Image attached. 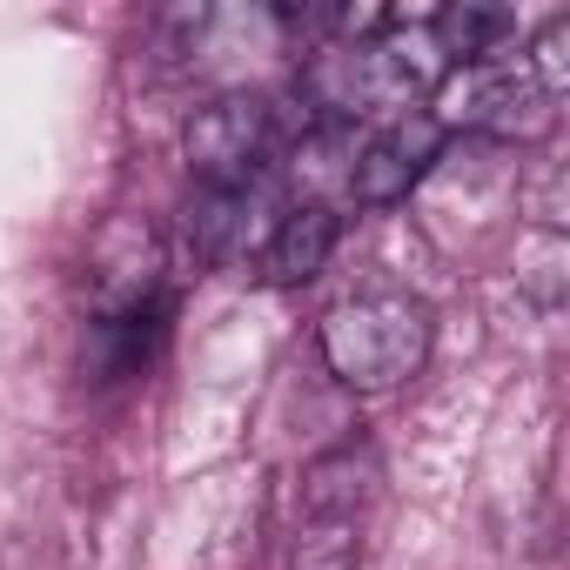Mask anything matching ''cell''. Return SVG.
Returning <instances> with one entry per match:
<instances>
[{
  "label": "cell",
  "mask_w": 570,
  "mask_h": 570,
  "mask_svg": "<svg viewBox=\"0 0 570 570\" xmlns=\"http://www.w3.org/2000/svg\"><path fill=\"white\" fill-rule=\"evenodd\" d=\"M296 570H356L370 557V530L350 523H296Z\"/></svg>",
  "instance_id": "cell-8"
},
{
  "label": "cell",
  "mask_w": 570,
  "mask_h": 570,
  "mask_svg": "<svg viewBox=\"0 0 570 570\" xmlns=\"http://www.w3.org/2000/svg\"><path fill=\"white\" fill-rule=\"evenodd\" d=\"M248 208H255V188H202L181 222L195 262H228L248 242Z\"/></svg>",
  "instance_id": "cell-7"
},
{
  "label": "cell",
  "mask_w": 570,
  "mask_h": 570,
  "mask_svg": "<svg viewBox=\"0 0 570 570\" xmlns=\"http://www.w3.org/2000/svg\"><path fill=\"white\" fill-rule=\"evenodd\" d=\"M430 41H436V55L450 61V68H463V61H490V55H503L510 41H517V14L510 8H443L436 21H430Z\"/></svg>",
  "instance_id": "cell-6"
},
{
  "label": "cell",
  "mask_w": 570,
  "mask_h": 570,
  "mask_svg": "<svg viewBox=\"0 0 570 570\" xmlns=\"http://www.w3.org/2000/svg\"><path fill=\"white\" fill-rule=\"evenodd\" d=\"M430 336H436L430 303L410 296V289H363V296L336 303L316 330L330 376L356 396H390L410 376H423Z\"/></svg>",
  "instance_id": "cell-1"
},
{
  "label": "cell",
  "mask_w": 570,
  "mask_h": 570,
  "mask_svg": "<svg viewBox=\"0 0 570 570\" xmlns=\"http://www.w3.org/2000/svg\"><path fill=\"white\" fill-rule=\"evenodd\" d=\"M430 115L443 135H490V141H530L550 128L557 101L543 95V81L530 75L523 55H490V61H463L443 68V81L430 88Z\"/></svg>",
  "instance_id": "cell-2"
},
{
  "label": "cell",
  "mask_w": 570,
  "mask_h": 570,
  "mask_svg": "<svg viewBox=\"0 0 570 570\" xmlns=\"http://www.w3.org/2000/svg\"><path fill=\"white\" fill-rule=\"evenodd\" d=\"M443 141H450V135L436 128L430 108H410V115L370 128V135L356 141V155H350V195H356L363 208H396V202L436 168Z\"/></svg>",
  "instance_id": "cell-4"
},
{
  "label": "cell",
  "mask_w": 570,
  "mask_h": 570,
  "mask_svg": "<svg viewBox=\"0 0 570 570\" xmlns=\"http://www.w3.org/2000/svg\"><path fill=\"white\" fill-rule=\"evenodd\" d=\"M336 235H343V222H336L330 202H316V195L289 202V208L275 215L268 242H262V282H275V289L316 282L330 268V255H336Z\"/></svg>",
  "instance_id": "cell-5"
},
{
  "label": "cell",
  "mask_w": 570,
  "mask_h": 570,
  "mask_svg": "<svg viewBox=\"0 0 570 570\" xmlns=\"http://www.w3.org/2000/svg\"><path fill=\"white\" fill-rule=\"evenodd\" d=\"M563 48H570V21L557 14V21H543V35H537V41H530V55H523V61H530V75L543 81V95H550V101L563 95Z\"/></svg>",
  "instance_id": "cell-9"
},
{
  "label": "cell",
  "mask_w": 570,
  "mask_h": 570,
  "mask_svg": "<svg viewBox=\"0 0 570 570\" xmlns=\"http://www.w3.org/2000/svg\"><path fill=\"white\" fill-rule=\"evenodd\" d=\"M282 148H289V128L262 95H215L181 121V155L202 188H255Z\"/></svg>",
  "instance_id": "cell-3"
}]
</instances>
